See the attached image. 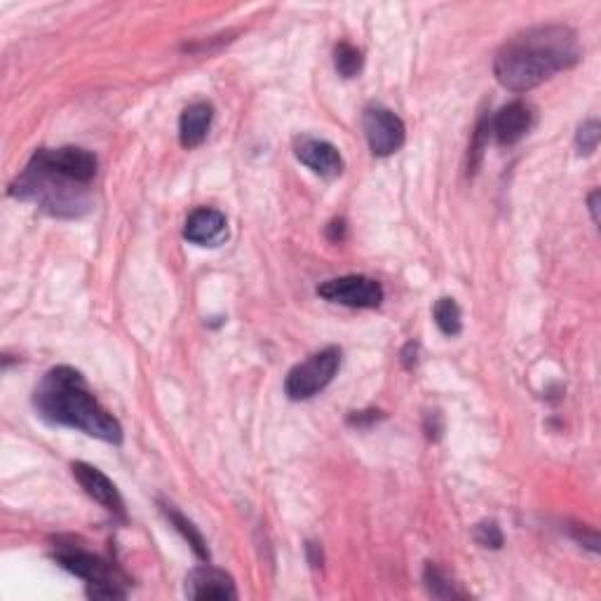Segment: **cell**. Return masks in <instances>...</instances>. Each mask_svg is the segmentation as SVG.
<instances>
[{
  "label": "cell",
  "mask_w": 601,
  "mask_h": 601,
  "mask_svg": "<svg viewBox=\"0 0 601 601\" xmlns=\"http://www.w3.org/2000/svg\"><path fill=\"white\" fill-rule=\"evenodd\" d=\"M590 212H592L594 224H599V191H594L590 195Z\"/></svg>",
  "instance_id": "cell-26"
},
{
  "label": "cell",
  "mask_w": 601,
  "mask_h": 601,
  "mask_svg": "<svg viewBox=\"0 0 601 601\" xmlns=\"http://www.w3.org/2000/svg\"><path fill=\"white\" fill-rule=\"evenodd\" d=\"M54 559H57L62 569L71 571L73 576L83 578L87 583H123L125 580L111 564L90 555V552L69 548V550H59L57 555H54Z\"/></svg>",
  "instance_id": "cell-11"
},
{
  "label": "cell",
  "mask_w": 601,
  "mask_h": 601,
  "mask_svg": "<svg viewBox=\"0 0 601 601\" xmlns=\"http://www.w3.org/2000/svg\"><path fill=\"white\" fill-rule=\"evenodd\" d=\"M306 552H308V562L313 569H320L322 566V548L317 543H308L306 545Z\"/></svg>",
  "instance_id": "cell-24"
},
{
  "label": "cell",
  "mask_w": 601,
  "mask_h": 601,
  "mask_svg": "<svg viewBox=\"0 0 601 601\" xmlns=\"http://www.w3.org/2000/svg\"><path fill=\"white\" fill-rule=\"evenodd\" d=\"M10 195L36 202L40 209L54 216H71V219L90 212L92 207L90 191L85 184L50 170L36 158H31L22 177L10 186Z\"/></svg>",
  "instance_id": "cell-3"
},
{
  "label": "cell",
  "mask_w": 601,
  "mask_h": 601,
  "mask_svg": "<svg viewBox=\"0 0 601 601\" xmlns=\"http://www.w3.org/2000/svg\"><path fill=\"white\" fill-rule=\"evenodd\" d=\"M432 313H435V322L444 336L461 334V329H463L461 308H458V303L454 299L444 296V299L435 303V310H432Z\"/></svg>",
  "instance_id": "cell-16"
},
{
  "label": "cell",
  "mask_w": 601,
  "mask_h": 601,
  "mask_svg": "<svg viewBox=\"0 0 601 601\" xmlns=\"http://www.w3.org/2000/svg\"><path fill=\"white\" fill-rule=\"evenodd\" d=\"M599 139H601V125H599V120H594V118H592V120H585V123L578 127L576 144H578L580 153H583V155H592L594 151H597Z\"/></svg>",
  "instance_id": "cell-20"
},
{
  "label": "cell",
  "mask_w": 601,
  "mask_h": 601,
  "mask_svg": "<svg viewBox=\"0 0 601 601\" xmlns=\"http://www.w3.org/2000/svg\"><path fill=\"white\" fill-rule=\"evenodd\" d=\"M186 597L188 599H238L233 578L226 571L214 566H198L186 576Z\"/></svg>",
  "instance_id": "cell-10"
},
{
  "label": "cell",
  "mask_w": 601,
  "mask_h": 601,
  "mask_svg": "<svg viewBox=\"0 0 601 601\" xmlns=\"http://www.w3.org/2000/svg\"><path fill=\"white\" fill-rule=\"evenodd\" d=\"M294 155L299 158L310 172L322 179H336L343 174V158L339 148L324 139L299 137L294 141Z\"/></svg>",
  "instance_id": "cell-8"
},
{
  "label": "cell",
  "mask_w": 601,
  "mask_h": 601,
  "mask_svg": "<svg viewBox=\"0 0 601 601\" xmlns=\"http://www.w3.org/2000/svg\"><path fill=\"white\" fill-rule=\"evenodd\" d=\"M214 108L209 101H195L181 113L179 120V139L184 148H198L207 139L209 127H212Z\"/></svg>",
  "instance_id": "cell-14"
},
{
  "label": "cell",
  "mask_w": 601,
  "mask_h": 601,
  "mask_svg": "<svg viewBox=\"0 0 601 601\" xmlns=\"http://www.w3.org/2000/svg\"><path fill=\"white\" fill-rule=\"evenodd\" d=\"M33 158L43 162V165L50 167V170L78 181V184L90 186L92 179L97 177L99 162L94 158V153L85 151V148L64 146V148H52V151L50 148H43V151H38Z\"/></svg>",
  "instance_id": "cell-7"
},
{
  "label": "cell",
  "mask_w": 601,
  "mask_h": 601,
  "mask_svg": "<svg viewBox=\"0 0 601 601\" xmlns=\"http://www.w3.org/2000/svg\"><path fill=\"white\" fill-rule=\"evenodd\" d=\"M423 580H425V587H428V592L432 594V597H437V599L465 597V594L461 590H456V585L451 583V580L447 576H444V573L440 569H437L435 564L425 566Z\"/></svg>",
  "instance_id": "cell-17"
},
{
  "label": "cell",
  "mask_w": 601,
  "mask_h": 601,
  "mask_svg": "<svg viewBox=\"0 0 601 601\" xmlns=\"http://www.w3.org/2000/svg\"><path fill=\"white\" fill-rule=\"evenodd\" d=\"M362 127L371 153L381 155V158L400 151L407 139V127L402 118L383 106H369L362 116Z\"/></svg>",
  "instance_id": "cell-5"
},
{
  "label": "cell",
  "mask_w": 601,
  "mask_h": 601,
  "mask_svg": "<svg viewBox=\"0 0 601 601\" xmlns=\"http://www.w3.org/2000/svg\"><path fill=\"white\" fill-rule=\"evenodd\" d=\"M73 477L78 479V484L83 486L85 494L94 498L101 508H106L111 515H116L120 519H125V501L123 496H120V491L116 489V484L108 479L104 472L94 468V465L87 463H73L71 465Z\"/></svg>",
  "instance_id": "cell-9"
},
{
  "label": "cell",
  "mask_w": 601,
  "mask_h": 601,
  "mask_svg": "<svg viewBox=\"0 0 601 601\" xmlns=\"http://www.w3.org/2000/svg\"><path fill=\"white\" fill-rule=\"evenodd\" d=\"M378 411H355L353 416L348 418V423L350 425H355V428H367L369 423H374V421H378Z\"/></svg>",
  "instance_id": "cell-23"
},
{
  "label": "cell",
  "mask_w": 601,
  "mask_h": 601,
  "mask_svg": "<svg viewBox=\"0 0 601 601\" xmlns=\"http://www.w3.org/2000/svg\"><path fill=\"white\" fill-rule=\"evenodd\" d=\"M402 360H404V367H407V369L416 367V362H418V346H416V343H409V346L404 348Z\"/></svg>",
  "instance_id": "cell-25"
},
{
  "label": "cell",
  "mask_w": 601,
  "mask_h": 601,
  "mask_svg": "<svg viewBox=\"0 0 601 601\" xmlns=\"http://www.w3.org/2000/svg\"><path fill=\"white\" fill-rule=\"evenodd\" d=\"M33 407L47 423L66 425L108 444L123 442L118 418L101 407L83 374L71 367L47 371L33 390Z\"/></svg>",
  "instance_id": "cell-2"
},
{
  "label": "cell",
  "mask_w": 601,
  "mask_h": 601,
  "mask_svg": "<svg viewBox=\"0 0 601 601\" xmlns=\"http://www.w3.org/2000/svg\"><path fill=\"white\" fill-rule=\"evenodd\" d=\"M317 294L322 299L341 303L348 308H378L383 303V287L381 282L364 278V275H346V278L327 280L317 287Z\"/></svg>",
  "instance_id": "cell-6"
},
{
  "label": "cell",
  "mask_w": 601,
  "mask_h": 601,
  "mask_svg": "<svg viewBox=\"0 0 601 601\" xmlns=\"http://www.w3.org/2000/svg\"><path fill=\"white\" fill-rule=\"evenodd\" d=\"M475 540L482 548H491V550H498L503 548V533H501V526H498L496 522H482L475 526Z\"/></svg>",
  "instance_id": "cell-21"
},
{
  "label": "cell",
  "mask_w": 601,
  "mask_h": 601,
  "mask_svg": "<svg viewBox=\"0 0 601 601\" xmlns=\"http://www.w3.org/2000/svg\"><path fill=\"white\" fill-rule=\"evenodd\" d=\"M341 369V350L339 348H324L313 357H308L306 362L296 364V367L287 374L285 390L289 400L301 402L310 400L317 393H322L329 383L334 381V376Z\"/></svg>",
  "instance_id": "cell-4"
},
{
  "label": "cell",
  "mask_w": 601,
  "mask_h": 601,
  "mask_svg": "<svg viewBox=\"0 0 601 601\" xmlns=\"http://www.w3.org/2000/svg\"><path fill=\"white\" fill-rule=\"evenodd\" d=\"M489 132H491V118L484 116L477 123L475 137H472V144H470V155H468V172L470 174H475L479 170V165H482L486 144H489Z\"/></svg>",
  "instance_id": "cell-19"
},
{
  "label": "cell",
  "mask_w": 601,
  "mask_h": 601,
  "mask_svg": "<svg viewBox=\"0 0 601 601\" xmlns=\"http://www.w3.org/2000/svg\"><path fill=\"white\" fill-rule=\"evenodd\" d=\"M580 59L576 31L562 24L533 26L508 40L496 54V80L512 92H529Z\"/></svg>",
  "instance_id": "cell-1"
},
{
  "label": "cell",
  "mask_w": 601,
  "mask_h": 601,
  "mask_svg": "<svg viewBox=\"0 0 601 601\" xmlns=\"http://www.w3.org/2000/svg\"><path fill=\"white\" fill-rule=\"evenodd\" d=\"M160 505H162V512H165V517L170 519V524L174 526V529H177L181 536H184V540L188 545H191L195 555H198L202 562H209V550H207L205 538H202V533L198 529H195L191 519H186L184 515H181V512L174 508V505H167V503H160Z\"/></svg>",
  "instance_id": "cell-15"
},
{
  "label": "cell",
  "mask_w": 601,
  "mask_h": 601,
  "mask_svg": "<svg viewBox=\"0 0 601 601\" xmlns=\"http://www.w3.org/2000/svg\"><path fill=\"white\" fill-rule=\"evenodd\" d=\"M571 531H573V536H576L578 543H583L585 548H590L592 552H597V550H599V538H597V533H594V531H587L585 526H580V524L571 526Z\"/></svg>",
  "instance_id": "cell-22"
},
{
  "label": "cell",
  "mask_w": 601,
  "mask_h": 601,
  "mask_svg": "<svg viewBox=\"0 0 601 601\" xmlns=\"http://www.w3.org/2000/svg\"><path fill=\"white\" fill-rule=\"evenodd\" d=\"M343 231H346V224H343V221H334L332 228H329V238L343 240Z\"/></svg>",
  "instance_id": "cell-27"
},
{
  "label": "cell",
  "mask_w": 601,
  "mask_h": 601,
  "mask_svg": "<svg viewBox=\"0 0 601 601\" xmlns=\"http://www.w3.org/2000/svg\"><path fill=\"white\" fill-rule=\"evenodd\" d=\"M184 238L198 247H219L228 238L226 214L212 207H200L186 219Z\"/></svg>",
  "instance_id": "cell-12"
},
{
  "label": "cell",
  "mask_w": 601,
  "mask_h": 601,
  "mask_svg": "<svg viewBox=\"0 0 601 601\" xmlns=\"http://www.w3.org/2000/svg\"><path fill=\"white\" fill-rule=\"evenodd\" d=\"M334 64L343 78H355L362 71V52L350 43L336 45Z\"/></svg>",
  "instance_id": "cell-18"
},
{
  "label": "cell",
  "mask_w": 601,
  "mask_h": 601,
  "mask_svg": "<svg viewBox=\"0 0 601 601\" xmlns=\"http://www.w3.org/2000/svg\"><path fill=\"white\" fill-rule=\"evenodd\" d=\"M533 127V108L524 101H512V104L503 106L498 111V116L491 120V132L496 134L498 144L510 146L517 144L519 139L526 137Z\"/></svg>",
  "instance_id": "cell-13"
}]
</instances>
